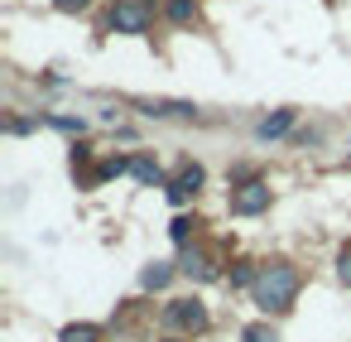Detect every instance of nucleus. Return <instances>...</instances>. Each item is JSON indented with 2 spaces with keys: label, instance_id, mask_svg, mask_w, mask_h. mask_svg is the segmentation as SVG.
Listing matches in <instances>:
<instances>
[{
  "label": "nucleus",
  "instance_id": "obj_1",
  "mask_svg": "<svg viewBox=\"0 0 351 342\" xmlns=\"http://www.w3.org/2000/svg\"><path fill=\"white\" fill-rule=\"evenodd\" d=\"M298 284H303V275L289 260H269V265H260V280H255L250 294L265 313H289L293 299H298Z\"/></svg>",
  "mask_w": 351,
  "mask_h": 342
},
{
  "label": "nucleus",
  "instance_id": "obj_2",
  "mask_svg": "<svg viewBox=\"0 0 351 342\" xmlns=\"http://www.w3.org/2000/svg\"><path fill=\"white\" fill-rule=\"evenodd\" d=\"M269 207V183L265 179H245L236 193H231V212L236 217H255V212H265Z\"/></svg>",
  "mask_w": 351,
  "mask_h": 342
},
{
  "label": "nucleus",
  "instance_id": "obj_3",
  "mask_svg": "<svg viewBox=\"0 0 351 342\" xmlns=\"http://www.w3.org/2000/svg\"><path fill=\"white\" fill-rule=\"evenodd\" d=\"M111 30L116 34H145L149 30V5H145V0H116Z\"/></svg>",
  "mask_w": 351,
  "mask_h": 342
},
{
  "label": "nucleus",
  "instance_id": "obj_4",
  "mask_svg": "<svg viewBox=\"0 0 351 342\" xmlns=\"http://www.w3.org/2000/svg\"><path fill=\"white\" fill-rule=\"evenodd\" d=\"M164 318L173 323V328H183V332H202L212 318H207V308L197 304V299H173L169 308H164Z\"/></svg>",
  "mask_w": 351,
  "mask_h": 342
},
{
  "label": "nucleus",
  "instance_id": "obj_5",
  "mask_svg": "<svg viewBox=\"0 0 351 342\" xmlns=\"http://www.w3.org/2000/svg\"><path fill=\"white\" fill-rule=\"evenodd\" d=\"M178 270H183L188 280H217V265H212V255H207L202 246H183V260H178Z\"/></svg>",
  "mask_w": 351,
  "mask_h": 342
},
{
  "label": "nucleus",
  "instance_id": "obj_6",
  "mask_svg": "<svg viewBox=\"0 0 351 342\" xmlns=\"http://www.w3.org/2000/svg\"><path fill=\"white\" fill-rule=\"evenodd\" d=\"M202 179H207V174H202V164H183V174L169 183V203H188V198L202 188Z\"/></svg>",
  "mask_w": 351,
  "mask_h": 342
},
{
  "label": "nucleus",
  "instance_id": "obj_7",
  "mask_svg": "<svg viewBox=\"0 0 351 342\" xmlns=\"http://www.w3.org/2000/svg\"><path fill=\"white\" fill-rule=\"evenodd\" d=\"M289 130H293V111H274V116H265V121L255 126L260 140H279V135H289Z\"/></svg>",
  "mask_w": 351,
  "mask_h": 342
},
{
  "label": "nucleus",
  "instance_id": "obj_8",
  "mask_svg": "<svg viewBox=\"0 0 351 342\" xmlns=\"http://www.w3.org/2000/svg\"><path fill=\"white\" fill-rule=\"evenodd\" d=\"M169 280H173V265H169V260H149V265L140 270V284H145V289H164Z\"/></svg>",
  "mask_w": 351,
  "mask_h": 342
},
{
  "label": "nucleus",
  "instance_id": "obj_9",
  "mask_svg": "<svg viewBox=\"0 0 351 342\" xmlns=\"http://www.w3.org/2000/svg\"><path fill=\"white\" fill-rule=\"evenodd\" d=\"M130 174H135L140 183H149V188L164 179V174H159V164H154V159H145V155H140V159H130Z\"/></svg>",
  "mask_w": 351,
  "mask_h": 342
},
{
  "label": "nucleus",
  "instance_id": "obj_10",
  "mask_svg": "<svg viewBox=\"0 0 351 342\" xmlns=\"http://www.w3.org/2000/svg\"><path fill=\"white\" fill-rule=\"evenodd\" d=\"M101 332H97V323H73V328H63L58 332V342H97Z\"/></svg>",
  "mask_w": 351,
  "mask_h": 342
},
{
  "label": "nucleus",
  "instance_id": "obj_11",
  "mask_svg": "<svg viewBox=\"0 0 351 342\" xmlns=\"http://www.w3.org/2000/svg\"><path fill=\"white\" fill-rule=\"evenodd\" d=\"M193 231H197V217H173V227H169V236H173L178 246H188Z\"/></svg>",
  "mask_w": 351,
  "mask_h": 342
},
{
  "label": "nucleus",
  "instance_id": "obj_12",
  "mask_svg": "<svg viewBox=\"0 0 351 342\" xmlns=\"http://www.w3.org/2000/svg\"><path fill=\"white\" fill-rule=\"evenodd\" d=\"M255 280H260V265H250V260H236V270H231V284H250V289H255Z\"/></svg>",
  "mask_w": 351,
  "mask_h": 342
},
{
  "label": "nucleus",
  "instance_id": "obj_13",
  "mask_svg": "<svg viewBox=\"0 0 351 342\" xmlns=\"http://www.w3.org/2000/svg\"><path fill=\"white\" fill-rule=\"evenodd\" d=\"M241 342H279V332H274L269 323H250V328L241 332Z\"/></svg>",
  "mask_w": 351,
  "mask_h": 342
},
{
  "label": "nucleus",
  "instance_id": "obj_14",
  "mask_svg": "<svg viewBox=\"0 0 351 342\" xmlns=\"http://www.w3.org/2000/svg\"><path fill=\"white\" fill-rule=\"evenodd\" d=\"M193 15H197L193 0H169V20H173V25H188Z\"/></svg>",
  "mask_w": 351,
  "mask_h": 342
},
{
  "label": "nucleus",
  "instance_id": "obj_15",
  "mask_svg": "<svg viewBox=\"0 0 351 342\" xmlns=\"http://www.w3.org/2000/svg\"><path fill=\"white\" fill-rule=\"evenodd\" d=\"M337 280H341V284L351 289V241H346V246L337 251Z\"/></svg>",
  "mask_w": 351,
  "mask_h": 342
},
{
  "label": "nucleus",
  "instance_id": "obj_16",
  "mask_svg": "<svg viewBox=\"0 0 351 342\" xmlns=\"http://www.w3.org/2000/svg\"><path fill=\"white\" fill-rule=\"evenodd\" d=\"M49 126H58V130H77V135H82V116H49Z\"/></svg>",
  "mask_w": 351,
  "mask_h": 342
},
{
  "label": "nucleus",
  "instance_id": "obj_17",
  "mask_svg": "<svg viewBox=\"0 0 351 342\" xmlns=\"http://www.w3.org/2000/svg\"><path fill=\"white\" fill-rule=\"evenodd\" d=\"M53 5H58V10H68V15H73V10H82V5H87V0H53Z\"/></svg>",
  "mask_w": 351,
  "mask_h": 342
},
{
  "label": "nucleus",
  "instance_id": "obj_18",
  "mask_svg": "<svg viewBox=\"0 0 351 342\" xmlns=\"http://www.w3.org/2000/svg\"><path fill=\"white\" fill-rule=\"evenodd\" d=\"M169 342H178V337H169Z\"/></svg>",
  "mask_w": 351,
  "mask_h": 342
}]
</instances>
